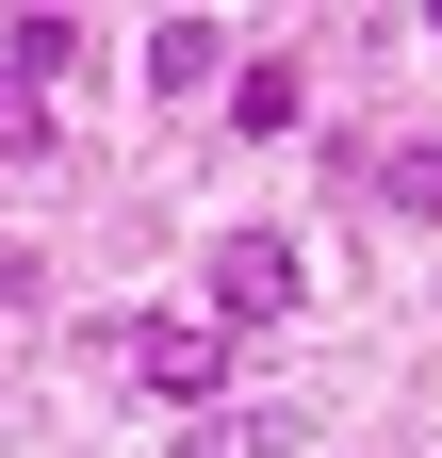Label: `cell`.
<instances>
[{
  "mask_svg": "<svg viewBox=\"0 0 442 458\" xmlns=\"http://www.w3.org/2000/svg\"><path fill=\"white\" fill-rule=\"evenodd\" d=\"M115 377L132 393H164V410H213V377H230V327H115Z\"/></svg>",
  "mask_w": 442,
  "mask_h": 458,
  "instance_id": "1",
  "label": "cell"
},
{
  "mask_svg": "<svg viewBox=\"0 0 442 458\" xmlns=\"http://www.w3.org/2000/svg\"><path fill=\"white\" fill-rule=\"evenodd\" d=\"M295 311V246L279 229H230V246H213V327H279Z\"/></svg>",
  "mask_w": 442,
  "mask_h": 458,
  "instance_id": "2",
  "label": "cell"
},
{
  "mask_svg": "<svg viewBox=\"0 0 442 458\" xmlns=\"http://www.w3.org/2000/svg\"><path fill=\"white\" fill-rule=\"evenodd\" d=\"M49 148H66V98H49V82H17V66H0V164H49Z\"/></svg>",
  "mask_w": 442,
  "mask_h": 458,
  "instance_id": "3",
  "label": "cell"
},
{
  "mask_svg": "<svg viewBox=\"0 0 442 458\" xmlns=\"http://www.w3.org/2000/svg\"><path fill=\"white\" fill-rule=\"evenodd\" d=\"M213 66H230V33H213V17H164V33H148V82H164V98H197Z\"/></svg>",
  "mask_w": 442,
  "mask_h": 458,
  "instance_id": "4",
  "label": "cell"
},
{
  "mask_svg": "<svg viewBox=\"0 0 442 458\" xmlns=\"http://www.w3.org/2000/svg\"><path fill=\"white\" fill-rule=\"evenodd\" d=\"M311 426L295 410H197V458H295Z\"/></svg>",
  "mask_w": 442,
  "mask_h": 458,
  "instance_id": "5",
  "label": "cell"
},
{
  "mask_svg": "<svg viewBox=\"0 0 442 458\" xmlns=\"http://www.w3.org/2000/svg\"><path fill=\"white\" fill-rule=\"evenodd\" d=\"M0 66H17V82H66V66H82V17H17V33H0Z\"/></svg>",
  "mask_w": 442,
  "mask_h": 458,
  "instance_id": "6",
  "label": "cell"
},
{
  "mask_svg": "<svg viewBox=\"0 0 442 458\" xmlns=\"http://www.w3.org/2000/svg\"><path fill=\"white\" fill-rule=\"evenodd\" d=\"M377 197H394V213H442V131H410V148H377Z\"/></svg>",
  "mask_w": 442,
  "mask_h": 458,
  "instance_id": "7",
  "label": "cell"
}]
</instances>
